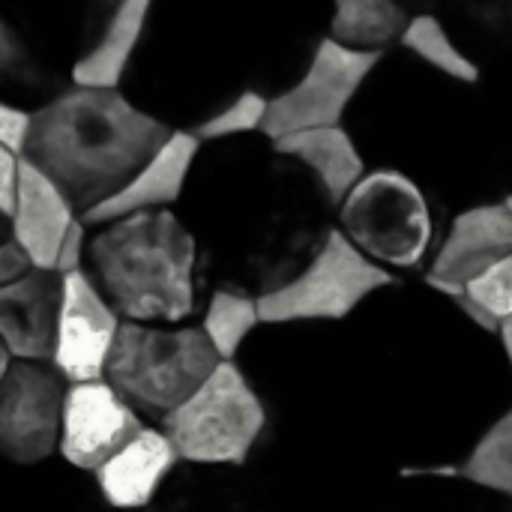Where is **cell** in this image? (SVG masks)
<instances>
[{
    "label": "cell",
    "mask_w": 512,
    "mask_h": 512,
    "mask_svg": "<svg viewBox=\"0 0 512 512\" xmlns=\"http://www.w3.org/2000/svg\"><path fill=\"white\" fill-rule=\"evenodd\" d=\"M507 207H510V210H512V195H510V198H507Z\"/></svg>",
    "instance_id": "cell-30"
},
{
    "label": "cell",
    "mask_w": 512,
    "mask_h": 512,
    "mask_svg": "<svg viewBox=\"0 0 512 512\" xmlns=\"http://www.w3.org/2000/svg\"><path fill=\"white\" fill-rule=\"evenodd\" d=\"M435 291H441V294H447L474 324H480L483 330H489V333H501V321L483 306V303H477L471 294H468V288H462V285H447V282H429Z\"/></svg>",
    "instance_id": "cell-25"
},
{
    "label": "cell",
    "mask_w": 512,
    "mask_h": 512,
    "mask_svg": "<svg viewBox=\"0 0 512 512\" xmlns=\"http://www.w3.org/2000/svg\"><path fill=\"white\" fill-rule=\"evenodd\" d=\"M150 15V3L147 0H126L114 9V15L108 18L102 36L96 39V45L90 51H84L75 66H72V81L75 87H87V90H117L135 48L138 39L144 33Z\"/></svg>",
    "instance_id": "cell-17"
},
{
    "label": "cell",
    "mask_w": 512,
    "mask_h": 512,
    "mask_svg": "<svg viewBox=\"0 0 512 512\" xmlns=\"http://www.w3.org/2000/svg\"><path fill=\"white\" fill-rule=\"evenodd\" d=\"M144 432L141 417L108 381L72 384L63 408L60 456L81 471H102Z\"/></svg>",
    "instance_id": "cell-9"
},
{
    "label": "cell",
    "mask_w": 512,
    "mask_h": 512,
    "mask_svg": "<svg viewBox=\"0 0 512 512\" xmlns=\"http://www.w3.org/2000/svg\"><path fill=\"white\" fill-rule=\"evenodd\" d=\"M63 279H66V297H63L57 351L51 363L72 384L105 381V369L123 321L84 270H75Z\"/></svg>",
    "instance_id": "cell-10"
},
{
    "label": "cell",
    "mask_w": 512,
    "mask_h": 512,
    "mask_svg": "<svg viewBox=\"0 0 512 512\" xmlns=\"http://www.w3.org/2000/svg\"><path fill=\"white\" fill-rule=\"evenodd\" d=\"M342 234L375 264L420 267L432 243V210L402 171H372L339 207Z\"/></svg>",
    "instance_id": "cell-5"
},
{
    "label": "cell",
    "mask_w": 512,
    "mask_h": 512,
    "mask_svg": "<svg viewBox=\"0 0 512 512\" xmlns=\"http://www.w3.org/2000/svg\"><path fill=\"white\" fill-rule=\"evenodd\" d=\"M378 60L381 54L375 51H354L333 36H324L303 78L291 90L270 99L264 123L267 138L279 141L294 132L339 126L345 108L363 81L375 72Z\"/></svg>",
    "instance_id": "cell-7"
},
{
    "label": "cell",
    "mask_w": 512,
    "mask_h": 512,
    "mask_svg": "<svg viewBox=\"0 0 512 512\" xmlns=\"http://www.w3.org/2000/svg\"><path fill=\"white\" fill-rule=\"evenodd\" d=\"M87 255V237H84V222L78 219L60 249V258H57V273L60 276H69L75 270H81V258Z\"/></svg>",
    "instance_id": "cell-28"
},
{
    "label": "cell",
    "mask_w": 512,
    "mask_h": 512,
    "mask_svg": "<svg viewBox=\"0 0 512 512\" xmlns=\"http://www.w3.org/2000/svg\"><path fill=\"white\" fill-rule=\"evenodd\" d=\"M393 273L366 258L342 231H330L309 267L258 300L264 324L342 321L369 294L393 285Z\"/></svg>",
    "instance_id": "cell-6"
},
{
    "label": "cell",
    "mask_w": 512,
    "mask_h": 512,
    "mask_svg": "<svg viewBox=\"0 0 512 512\" xmlns=\"http://www.w3.org/2000/svg\"><path fill=\"white\" fill-rule=\"evenodd\" d=\"M18 192H21V156L0 150V210L6 219L15 216Z\"/></svg>",
    "instance_id": "cell-26"
},
{
    "label": "cell",
    "mask_w": 512,
    "mask_h": 512,
    "mask_svg": "<svg viewBox=\"0 0 512 512\" xmlns=\"http://www.w3.org/2000/svg\"><path fill=\"white\" fill-rule=\"evenodd\" d=\"M63 375L21 363L0 378V450L15 465L45 462L63 438Z\"/></svg>",
    "instance_id": "cell-8"
},
{
    "label": "cell",
    "mask_w": 512,
    "mask_h": 512,
    "mask_svg": "<svg viewBox=\"0 0 512 512\" xmlns=\"http://www.w3.org/2000/svg\"><path fill=\"white\" fill-rule=\"evenodd\" d=\"M261 324L258 300L234 294V291H216L210 297L207 315H204V333L213 342L222 363H234V354L240 351L243 339Z\"/></svg>",
    "instance_id": "cell-20"
},
{
    "label": "cell",
    "mask_w": 512,
    "mask_h": 512,
    "mask_svg": "<svg viewBox=\"0 0 512 512\" xmlns=\"http://www.w3.org/2000/svg\"><path fill=\"white\" fill-rule=\"evenodd\" d=\"M30 129H33V111L15 108V105H0V150L24 156Z\"/></svg>",
    "instance_id": "cell-24"
},
{
    "label": "cell",
    "mask_w": 512,
    "mask_h": 512,
    "mask_svg": "<svg viewBox=\"0 0 512 512\" xmlns=\"http://www.w3.org/2000/svg\"><path fill=\"white\" fill-rule=\"evenodd\" d=\"M75 207L36 165L21 159V192L15 216L9 219L12 237L30 255L36 270H54L60 249L75 225Z\"/></svg>",
    "instance_id": "cell-13"
},
{
    "label": "cell",
    "mask_w": 512,
    "mask_h": 512,
    "mask_svg": "<svg viewBox=\"0 0 512 512\" xmlns=\"http://www.w3.org/2000/svg\"><path fill=\"white\" fill-rule=\"evenodd\" d=\"M498 336H501V342H504V348H507V357H510V366H512V318L501 324V333H498Z\"/></svg>",
    "instance_id": "cell-29"
},
{
    "label": "cell",
    "mask_w": 512,
    "mask_h": 512,
    "mask_svg": "<svg viewBox=\"0 0 512 512\" xmlns=\"http://www.w3.org/2000/svg\"><path fill=\"white\" fill-rule=\"evenodd\" d=\"M468 294L483 303L501 324L512 318V255H507L498 267L468 285Z\"/></svg>",
    "instance_id": "cell-23"
},
{
    "label": "cell",
    "mask_w": 512,
    "mask_h": 512,
    "mask_svg": "<svg viewBox=\"0 0 512 512\" xmlns=\"http://www.w3.org/2000/svg\"><path fill=\"white\" fill-rule=\"evenodd\" d=\"M222 357L204 327L156 330L123 321L105 381L126 405L153 417H171L219 369Z\"/></svg>",
    "instance_id": "cell-3"
},
{
    "label": "cell",
    "mask_w": 512,
    "mask_h": 512,
    "mask_svg": "<svg viewBox=\"0 0 512 512\" xmlns=\"http://www.w3.org/2000/svg\"><path fill=\"white\" fill-rule=\"evenodd\" d=\"M459 471L474 486L512 498V408L480 438Z\"/></svg>",
    "instance_id": "cell-21"
},
{
    "label": "cell",
    "mask_w": 512,
    "mask_h": 512,
    "mask_svg": "<svg viewBox=\"0 0 512 512\" xmlns=\"http://www.w3.org/2000/svg\"><path fill=\"white\" fill-rule=\"evenodd\" d=\"M507 255H512V210L507 201L471 207L456 216L426 282L468 288Z\"/></svg>",
    "instance_id": "cell-12"
},
{
    "label": "cell",
    "mask_w": 512,
    "mask_h": 512,
    "mask_svg": "<svg viewBox=\"0 0 512 512\" xmlns=\"http://www.w3.org/2000/svg\"><path fill=\"white\" fill-rule=\"evenodd\" d=\"M264 426L267 411L234 363H219L201 390L165 417L174 450L195 465H243Z\"/></svg>",
    "instance_id": "cell-4"
},
{
    "label": "cell",
    "mask_w": 512,
    "mask_h": 512,
    "mask_svg": "<svg viewBox=\"0 0 512 512\" xmlns=\"http://www.w3.org/2000/svg\"><path fill=\"white\" fill-rule=\"evenodd\" d=\"M174 132L117 90L72 87L33 111L21 159L36 165L69 198L75 213L114 198Z\"/></svg>",
    "instance_id": "cell-1"
},
{
    "label": "cell",
    "mask_w": 512,
    "mask_h": 512,
    "mask_svg": "<svg viewBox=\"0 0 512 512\" xmlns=\"http://www.w3.org/2000/svg\"><path fill=\"white\" fill-rule=\"evenodd\" d=\"M402 45L414 51L420 60L435 66L438 72L462 81V84H477L480 81V66L450 39L447 27L435 15H414L408 33L402 36Z\"/></svg>",
    "instance_id": "cell-19"
},
{
    "label": "cell",
    "mask_w": 512,
    "mask_h": 512,
    "mask_svg": "<svg viewBox=\"0 0 512 512\" xmlns=\"http://www.w3.org/2000/svg\"><path fill=\"white\" fill-rule=\"evenodd\" d=\"M195 237L168 210L111 222L87 243L96 288L132 324L183 321L195 303Z\"/></svg>",
    "instance_id": "cell-2"
},
{
    "label": "cell",
    "mask_w": 512,
    "mask_h": 512,
    "mask_svg": "<svg viewBox=\"0 0 512 512\" xmlns=\"http://www.w3.org/2000/svg\"><path fill=\"white\" fill-rule=\"evenodd\" d=\"M180 453L174 450L165 432L144 429L120 456H114L99 474L96 483L105 501L117 510L147 507L162 486V480L177 468Z\"/></svg>",
    "instance_id": "cell-15"
},
{
    "label": "cell",
    "mask_w": 512,
    "mask_h": 512,
    "mask_svg": "<svg viewBox=\"0 0 512 512\" xmlns=\"http://www.w3.org/2000/svg\"><path fill=\"white\" fill-rule=\"evenodd\" d=\"M33 261L30 255L18 246L15 237H6L3 249H0V285H12L18 279H24L27 273H33Z\"/></svg>",
    "instance_id": "cell-27"
},
{
    "label": "cell",
    "mask_w": 512,
    "mask_h": 512,
    "mask_svg": "<svg viewBox=\"0 0 512 512\" xmlns=\"http://www.w3.org/2000/svg\"><path fill=\"white\" fill-rule=\"evenodd\" d=\"M273 150L309 165L318 174L330 204H339V207L357 189V183L366 177V162L342 126L285 135V138L273 141Z\"/></svg>",
    "instance_id": "cell-16"
},
{
    "label": "cell",
    "mask_w": 512,
    "mask_h": 512,
    "mask_svg": "<svg viewBox=\"0 0 512 512\" xmlns=\"http://www.w3.org/2000/svg\"><path fill=\"white\" fill-rule=\"evenodd\" d=\"M267 111H270V99H264V96L255 93V90H246V93H240L231 105H225V108L216 111L213 117L201 120V123L195 126V135H198V141H213V138H228V135L264 129Z\"/></svg>",
    "instance_id": "cell-22"
},
{
    "label": "cell",
    "mask_w": 512,
    "mask_h": 512,
    "mask_svg": "<svg viewBox=\"0 0 512 512\" xmlns=\"http://www.w3.org/2000/svg\"><path fill=\"white\" fill-rule=\"evenodd\" d=\"M63 297L66 279L54 270H33L12 285H0V336L15 360H54Z\"/></svg>",
    "instance_id": "cell-11"
},
{
    "label": "cell",
    "mask_w": 512,
    "mask_h": 512,
    "mask_svg": "<svg viewBox=\"0 0 512 512\" xmlns=\"http://www.w3.org/2000/svg\"><path fill=\"white\" fill-rule=\"evenodd\" d=\"M411 27L408 12L393 0H342L330 21V36L354 51L384 54Z\"/></svg>",
    "instance_id": "cell-18"
},
{
    "label": "cell",
    "mask_w": 512,
    "mask_h": 512,
    "mask_svg": "<svg viewBox=\"0 0 512 512\" xmlns=\"http://www.w3.org/2000/svg\"><path fill=\"white\" fill-rule=\"evenodd\" d=\"M198 147H201V141L195 132H174L171 141L114 198H108L105 204L84 213L81 222L84 225L120 222V219L174 204L183 192V183L198 156Z\"/></svg>",
    "instance_id": "cell-14"
}]
</instances>
